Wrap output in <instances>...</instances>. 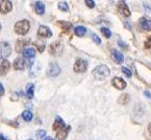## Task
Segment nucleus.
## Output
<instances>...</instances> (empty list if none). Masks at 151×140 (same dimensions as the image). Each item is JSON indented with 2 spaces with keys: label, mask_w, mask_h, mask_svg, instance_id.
Instances as JSON below:
<instances>
[{
  "label": "nucleus",
  "mask_w": 151,
  "mask_h": 140,
  "mask_svg": "<svg viewBox=\"0 0 151 140\" xmlns=\"http://www.w3.org/2000/svg\"><path fill=\"white\" fill-rule=\"evenodd\" d=\"M111 71H109V68L106 65H99L93 70V75L95 76L97 80L102 81L104 78H106L109 75Z\"/></svg>",
  "instance_id": "1"
},
{
  "label": "nucleus",
  "mask_w": 151,
  "mask_h": 140,
  "mask_svg": "<svg viewBox=\"0 0 151 140\" xmlns=\"http://www.w3.org/2000/svg\"><path fill=\"white\" fill-rule=\"evenodd\" d=\"M30 28V23L28 20H21L15 24V33L21 35V36H24L29 31Z\"/></svg>",
  "instance_id": "2"
},
{
  "label": "nucleus",
  "mask_w": 151,
  "mask_h": 140,
  "mask_svg": "<svg viewBox=\"0 0 151 140\" xmlns=\"http://www.w3.org/2000/svg\"><path fill=\"white\" fill-rule=\"evenodd\" d=\"M63 50H64V45L60 41H56L53 42L52 44H50L49 46V54L53 57H58L63 54Z\"/></svg>",
  "instance_id": "3"
},
{
  "label": "nucleus",
  "mask_w": 151,
  "mask_h": 140,
  "mask_svg": "<svg viewBox=\"0 0 151 140\" xmlns=\"http://www.w3.org/2000/svg\"><path fill=\"white\" fill-rule=\"evenodd\" d=\"M12 52L11 45L7 42H1L0 43V60L4 61L7 57H9Z\"/></svg>",
  "instance_id": "4"
},
{
  "label": "nucleus",
  "mask_w": 151,
  "mask_h": 140,
  "mask_svg": "<svg viewBox=\"0 0 151 140\" xmlns=\"http://www.w3.org/2000/svg\"><path fill=\"white\" fill-rule=\"evenodd\" d=\"M73 69L76 73H83L85 71H87L88 69V62L86 60L79 59V60H77L75 62Z\"/></svg>",
  "instance_id": "5"
},
{
  "label": "nucleus",
  "mask_w": 151,
  "mask_h": 140,
  "mask_svg": "<svg viewBox=\"0 0 151 140\" xmlns=\"http://www.w3.org/2000/svg\"><path fill=\"white\" fill-rule=\"evenodd\" d=\"M13 4L9 0H0V13L7 14L12 11Z\"/></svg>",
  "instance_id": "6"
},
{
  "label": "nucleus",
  "mask_w": 151,
  "mask_h": 140,
  "mask_svg": "<svg viewBox=\"0 0 151 140\" xmlns=\"http://www.w3.org/2000/svg\"><path fill=\"white\" fill-rule=\"evenodd\" d=\"M111 84H113V86L115 87L116 89L118 90H123L126 88V82L123 78H118V76H116V78H114L111 80Z\"/></svg>",
  "instance_id": "7"
},
{
  "label": "nucleus",
  "mask_w": 151,
  "mask_h": 140,
  "mask_svg": "<svg viewBox=\"0 0 151 140\" xmlns=\"http://www.w3.org/2000/svg\"><path fill=\"white\" fill-rule=\"evenodd\" d=\"M38 35L41 38H50V37H52V31L50 30V28H49L48 26L41 25V26L39 27Z\"/></svg>",
  "instance_id": "8"
},
{
  "label": "nucleus",
  "mask_w": 151,
  "mask_h": 140,
  "mask_svg": "<svg viewBox=\"0 0 151 140\" xmlns=\"http://www.w3.org/2000/svg\"><path fill=\"white\" fill-rule=\"evenodd\" d=\"M30 43V41L28 39H19L17 42H16V51L17 52H23L26 47V45H28Z\"/></svg>",
  "instance_id": "9"
},
{
  "label": "nucleus",
  "mask_w": 151,
  "mask_h": 140,
  "mask_svg": "<svg viewBox=\"0 0 151 140\" xmlns=\"http://www.w3.org/2000/svg\"><path fill=\"white\" fill-rule=\"evenodd\" d=\"M60 72V67L56 63H50L48 68V75L49 76H56Z\"/></svg>",
  "instance_id": "10"
},
{
  "label": "nucleus",
  "mask_w": 151,
  "mask_h": 140,
  "mask_svg": "<svg viewBox=\"0 0 151 140\" xmlns=\"http://www.w3.org/2000/svg\"><path fill=\"white\" fill-rule=\"evenodd\" d=\"M118 11H119V13L122 14L125 17H129V16L131 15L130 9H128V7H127L124 1H120V2L118 3Z\"/></svg>",
  "instance_id": "11"
},
{
  "label": "nucleus",
  "mask_w": 151,
  "mask_h": 140,
  "mask_svg": "<svg viewBox=\"0 0 151 140\" xmlns=\"http://www.w3.org/2000/svg\"><path fill=\"white\" fill-rule=\"evenodd\" d=\"M111 60L117 63V64H122L123 61H124V57H123V54H121L120 51L114 49V50H111Z\"/></svg>",
  "instance_id": "12"
},
{
  "label": "nucleus",
  "mask_w": 151,
  "mask_h": 140,
  "mask_svg": "<svg viewBox=\"0 0 151 140\" xmlns=\"http://www.w3.org/2000/svg\"><path fill=\"white\" fill-rule=\"evenodd\" d=\"M26 61L24 60L23 58H17L15 60V62H14V68L16 69V70H23V69L26 68Z\"/></svg>",
  "instance_id": "13"
},
{
  "label": "nucleus",
  "mask_w": 151,
  "mask_h": 140,
  "mask_svg": "<svg viewBox=\"0 0 151 140\" xmlns=\"http://www.w3.org/2000/svg\"><path fill=\"white\" fill-rule=\"evenodd\" d=\"M70 130H71V127H70V125L65 127L64 129H62L60 131L58 132V134H56V138H58V140H65L67 138V136H68V134H69Z\"/></svg>",
  "instance_id": "14"
},
{
  "label": "nucleus",
  "mask_w": 151,
  "mask_h": 140,
  "mask_svg": "<svg viewBox=\"0 0 151 140\" xmlns=\"http://www.w3.org/2000/svg\"><path fill=\"white\" fill-rule=\"evenodd\" d=\"M11 68V63L7 60H4L0 64V75H5Z\"/></svg>",
  "instance_id": "15"
},
{
  "label": "nucleus",
  "mask_w": 151,
  "mask_h": 140,
  "mask_svg": "<svg viewBox=\"0 0 151 140\" xmlns=\"http://www.w3.org/2000/svg\"><path fill=\"white\" fill-rule=\"evenodd\" d=\"M139 24H140L141 28L144 30H151V20H149V19L143 17L139 20Z\"/></svg>",
  "instance_id": "16"
},
{
  "label": "nucleus",
  "mask_w": 151,
  "mask_h": 140,
  "mask_svg": "<svg viewBox=\"0 0 151 140\" xmlns=\"http://www.w3.org/2000/svg\"><path fill=\"white\" fill-rule=\"evenodd\" d=\"M64 128H65L64 120H63L60 116H58V117L55 118V120H54V123H53V127H52V129H53L54 131L58 132V131H60L62 129H64Z\"/></svg>",
  "instance_id": "17"
},
{
  "label": "nucleus",
  "mask_w": 151,
  "mask_h": 140,
  "mask_svg": "<svg viewBox=\"0 0 151 140\" xmlns=\"http://www.w3.org/2000/svg\"><path fill=\"white\" fill-rule=\"evenodd\" d=\"M35 9L38 15H43L45 13V4L43 1H37L35 4Z\"/></svg>",
  "instance_id": "18"
},
{
  "label": "nucleus",
  "mask_w": 151,
  "mask_h": 140,
  "mask_svg": "<svg viewBox=\"0 0 151 140\" xmlns=\"http://www.w3.org/2000/svg\"><path fill=\"white\" fill-rule=\"evenodd\" d=\"M23 54H24V57L26 59L31 60V59H33L35 57H36V50H35L33 48H31V47H29V48H25L24 51H23Z\"/></svg>",
  "instance_id": "19"
},
{
  "label": "nucleus",
  "mask_w": 151,
  "mask_h": 140,
  "mask_svg": "<svg viewBox=\"0 0 151 140\" xmlns=\"http://www.w3.org/2000/svg\"><path fill=\"white\" fill-rule=\"evenodd\" d=\"M58 25L63 29L64 31H68L72 28V24L70 22H67V21H58Z\"/></svg>",
  "instance_id": "20"
},
{
  "label": "nucleus",
  "mask_w": 151,
  "mask_h": 140,
  "mask_svg": "<svg viewBox=\"0 0 151 140\" xmlns=\"http://www.w3.org/2000/svg\"><path fill=\"white\" fill-rule=\"evenodd\" d=\"M35 45H36V47L40 52H43L45 49V46H46V43H45V41L43 39H37L36 42H35Z\"/></svg>",
  "instance_id": "21"
},
{
  "label": "nucleus",
  "mask_w": 151,
  "mask_h": 140,
  "mask_svg": "<svg viewBox=\"0 0 151 140\" xmlns=\"http://www.w3.org/2000/svg\"><path fill=\"white\" fill-rule=\"evenodd\" d=\"M74 33L77 37H83L87 33V28L85 26H76Z\"/></svg>",
  "instance_id": "22"
},
{
  "label": "nucleus",
  "mask_w": 151,
  "mask_h": 140,
  "mask_svg": "<svg viewBox=\"0 0 151 140\" xmlns=\"http://www.w3.org/2000/svg\"><path fill=\"white\" fill-rule=\"evenodd\" d=\"M33 93H35V85L33 84H27L26 86V96L28 98L33 97Z\"/></svg>",
  "instance_id": "23"
},
{
  "label": "nucleus",
  "mask_w": 151,
  "mask_h": 140,
  "mask_svg": "<svg viewBox=\"0 0 151 140\" xmlns=\"http://www.w3.org/2000/svg\"><path fill=\"white\" fill-rule=\"evenodd\" d=\"M129 100H130V96H129V94L124 93L119 97L118 102L120 104H127L129 102Z\"/></svg>",
  "instance_id": "24"
},
{
  "label": "nucleus",
  "mask_w": 151,
  "mask_h": 140,
  "mask_svg": "<svg viewBox=\"0 0 151 140\" xmlns=\"http://www.w3.org/2000/svg\"><path fill=\"white\" fill-rule=\"evenodd\" d=\"M32 117H33V115H32V113H31L30 111H24L22 113V118L27 122L30 121V120L32 119Z\"/></svg>",
  "instance_id": "25"
},
{
  "label": "nucleus",
  "mask_w": 151,
  "mask_h": 140,
  "mask_svg": "<svg viewBox=\"0 0 151 140\" xmlns=\"http://www.w3.org/2000/svg\"><path fill=\"white\" fill-rule=\"evenodd\" d=\"M58 9L63 12H67V11H69V5H68V3H67L66 1H60V2L58 3Z\"/></svg>",
  "instance_id": "26"
},
{
  "label": "nucleus",
  "mask_w": 151,
  "mask_h": 140,
  "mask_svg": "<svg viewBox=\"0 0 151 140\" xmlns=\"http://www.w3.org/2000/svg\"><path fill=\"white\" fill-rule=\"evenodd\" d=\"M101 33H103V36H104L105 38H111V31L109 30L107 27H102V28H101Z\"/></svg>",
  "instance_id": "27"
},
{
  "label": "nucleus",
  "mask_w": 151,
  "mask_h": 140,
  "mask_svg": "<svg viewBox=\"0 0 151 140\" xmlns=\"http://www.w3.org/2000/svg\"><path fill=\"white\" fill-rule=\"evenodd\" d=\"M122 72L126 76H128V78H130V76L132 75V72H131V70H129V69L126 68V67H122Z\"/></svg>",
  "instance_id": "28"
},
{
  "label": "nucleus",
  "mask_w": 151,
  "mask_h": 140,
  "mask_svg": "<svg viewBox=\"0 0 151 140\" xmlns=\"http://www.w3.org/2000/svg\"><path fill=\"white\" fill-rule=\"evenodd\" d=\"M45 135H46V131H44V130H39V131L37 132V137H38L39 139H42Z\"/></svg>",
  "instance_id": "29"
},
{
  "label": "nucleus",
  "mask_w": 151,
  "mask_h": 140,
  "mask_svg": "<svg viewBox=\"0 0 151 140\" xmlns=\"http://www.w3.org/2000/svg\"><path fill=\"white\" fill-rule=\"evenodd\" d=\"M92 39H93L94 42L97 43V44H100V43H101V39H100L96 33H93V35H92Z\"/></svg>",
  "instance_id": "30"
},
{
  "label": "nucleus",
  "mask_w": 151,
  "mask_h": 140,
  "mask_svg": "<svg viewBox=\"0 0 151 140\" xmlns=\"http://www.w3.org/2000/svg\"><path fill=\"white\" fill-rule=\"evenodd\" d=\"M86 4H87L90 9H93V7H95V1H94V0H86Z\"/></svg>",
  "instance_id": "31"
},
{
  "label": "nucleus",
  "mask_w": 151,
  "mask_h": 140,
  "mask_svg": "<svg viewBox=\"0 0 151 140\" xmlns=\"http://www.w3.org/2000/svg\"><path fill=\"white\" fill-rule=\"evenodd\" d=\"M144 9H145V12H146V14L148 15V17H150V18H151V9L147 4H144Z\"/></svg>",
  "instance_id": "32"
},
{
  "label": "nucleus",
  "mask_w": 151,
  "mask_h": 140,
  "mask_svg": "<svg viewBox=\"0 0 151 140\" xmlns=\"http://www.w3.org/2000/svg\"><path fill=\"white\" fill-rule=\"evenodd\" d=\"M22 94V92H16V93L13 94V97H12V100H17L19 98V95H21Z\"/></svg>",
  "instance_id": "33"
},
{
  "label": "nucleus",
  "mask_w": 151,
  "mask_h": 140,
  "mask_svg": "<svg viewBox=\"0 0 151 140\" xmlns=\"http://www.w3.org/2000/svg\"><path fill=\"white\" fill-rule=\"evenodd\" d=\"M150 46H151V37H149V38L147 39V42L145 43V47H146V48H149Z\"/></svg>",
  "instance_id": "34"
},
{
  "label": "nucleus",
  "mask_w": 151,
  "mask_h": 140,
  "mask_svg": "<svg viewBox=\"0 0 151 140\" xmlns=\"http://www.w3.org/2000/svg\"><path fill=\"white\" fill-rule=\"evenodd\" d=\"M4 95V88H3V85L0 83V97Z\"/></svg>",
  "instance_id": "35"
},
{
  "label": "nucleus",
  "mask_w": 151,
  "mask_h": 140,
  "mask_svg": "<svg viewBox=\"0 0 151 140\" xmlns=\"http://www.w3.org/2000/svg\"><path fill=\"white\" fill-rule=\"evenodd\" d=\"M144 94L147 96L148 98H151V92L148 91V90H146V91H144Z\"/></svg>",
  "instance_id": "36"
},
{
  "label": "nucleus",
  "mask_w": 151,
  "mask_h": 140,
  "mask_svg": "<svg viewBox=\"0 0 151 140\" xmlns=\"http://www.w3.org/2000/svg\"><path fill=\"white\" fill-rule=\"evenodd\" d=\"M0 140H9V138L5 137V136H3L2 134H1V135H0Z\"/></svg>",
  "instance_id": "37"
},
{
  "label": "nucleus",
  "mask_w": 151,
  "mask_h": 140,
  "mask_svg": "<svg viewBox=\"0 0 151 140\" xmlns=\"http://www.w3.org/2000/svg\"><path fill=\"white\" fill-rule=\"evenodd\" d=\"M148 131H149V133H150V135H151V123H149V125H148Z\"/></svg>",
  "instance_id": "38"
},
{
  "label": "nucleus",
  "mask_w": 151,
  "mask_h": 140,
  "mask_svg": "<svg viewBox=\"0 0 151 140\" xmlns=\"http://www.w3.org/2000/svg\"><path fill=\"white\" fill-rule=\"evenodd\" d=\"M44 140H54V139H52V138H50V137H47V138H45Z\"/></svg>",
  "instance_id": "39"
},
{
  "label": "nucleus",
  "mask_w": 151,
  "mask_h": 140,
  "mask_svg": "<svg viewBox=\"0 0 151 140\" xmlns=\"http://www.w3.org/2000/svg\"><path fill=\"white\" fill-rule=\"evenodd\" d=\"M1 28H2V27H1V24H0V31H1Z\"/></svg>",
  "instance_id": "40"
},
{
  "label": "nucleus",
  "mask_w": 151,
  "mask_h": 140,
  "mask_svg": "<svg viewBox=\"0 0 151 140\" xmlns=\"http://www.w3.org/2000/svg\"><path fill=\"white\" fill-rule=\"evenodd\" d=\"M28 140H32V139H28Z\"/></svg>",
  "instance_id": "41"
}]
</instances>
